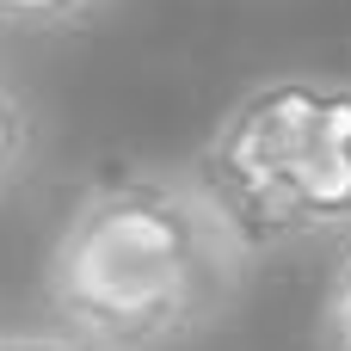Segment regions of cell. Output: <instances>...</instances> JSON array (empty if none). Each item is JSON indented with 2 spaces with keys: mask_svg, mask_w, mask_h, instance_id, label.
Masks as SVG:
<instances>
[{
  "mask_svg": "<svg viewBox=\"0 0 351 351\" xmlns=\"http://www.w3.org/2000/svg\"><path fill=\"white\" fill-rule=\"evenodd\" d=\"M247 271L253 247L197 167H117L56 228L43 302L105 351H179L241 302Z\"/></svg>",
  "mask_w": 351,
  "mask_h": 351,
  "instance_id": "1",
  "label": "cell"
},
{
  "mask_svg": "<svg viewBox=\"0 0 351 351\" xmlns=\"http://www.w3.org/2000/svg\"><path fill=\"white\" fill-rule=\"evenodd\" d=\"M197 173L253 259L351 241V74L290 68L241 86Z\"/></svg>",
  "mask_w": 351,
  "mask_h": 351,
  "instance_id": "2",
  "label": "cell"
},
{
  "mask_svg": "<svg viewBox=\"0 0 351 351\" xmlns=\"http://www.w3.org/2000/svg\"><path fill=\"white\" fill-rule=\"evenodd\" d=\"M31 148H37V111L31 99L0 74V197L19 185V173L31 167Z\"/></svg>",
  "mask_w": 351,
  "mask_h": 351,
  "instance_id": "3",
  "label": "cell"
},
{
  "mask_svg": "<svg viewBox=\"0 0 351 351\" xmlns=\"http://www.w3.org/2000/svg\"><path fill=\"white\" fill-rule=\"evenodd\" d=\"M111 0H0V31H19V37H56V31H74L86 19H99Z\"/></svg>",
  "mask_w": 351,
  "mask_h": 351,
  "instance_id": "4",
  "label": "cell"
},
{
  "mask_svg": "<svg viewBox=\"0 0 351 351\" xmlns=\"http://www.w3.org/2000/svg\"><path fill=\"white\" fill-rule=\"evenodd\" d=\"M315 346L321 351H351V241H339V259L327 271L321 315H315Z\"/></svg>",
  "mask_w": 351,
  "mask_h": 351,
  "instance_id": "5",
  "label": "cell"
},
{
  "mask_svg": "<svg viewBox=\"0 0 351 351\" xmlns=\"http://www.w3.org/2000/svg\"><path fill=\"white\" fill-rule=\"evenodd\" d=\"M0 351H105L86 333L62 327V321H37V327H0Z\"/></svg>",
  "mask_w": 351,
  "mask_h": 351,
  "instance_id": "6",
  "label": "cell"
}]
</instances>
